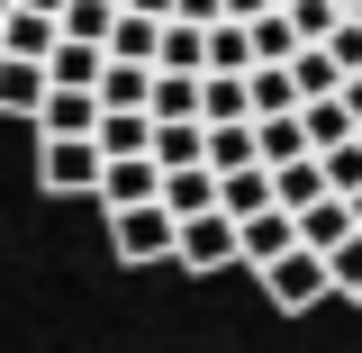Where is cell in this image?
Here are the masks:
<instances>
[{
	"instance_id": "cell-11",
	"label": "cell",
	"mask_w": 362,
	"mask_h": 353,
	"mask_svg": "<svg viewBox=\"0 0 362 353\" xmlns=\"http://www.w3.org/2000/svg\"><path fill=\"white\" fill-rule=\"evenodd\" d=\"M100 154H109V163L154 154V118H145V109H100Z\"/></svg>"
},
{
	"instance_id": "cell-5",
	"label": "cell",
	"mask_w": 362,
	"mask_h": 353,
	"mask_svg": "<svg viewBox=\"0 0 362 353\" xmlns=\"http://www.w3.org/2000/svg\"><path fill=\"white\" fill-rule=\"evenodd\" d=\"M281 254H299V218H290V209H263V218H245V226H235V263L272 272Z\"/></svg>"
},
{
	"instance_id": "cell-16",
	"label": "cell",
	"mask_w": 362,
	"mask_h": 353,
	"mask_svg": "<svg viewBox=\"0 0 362 353\" xmlns=\"http://www.w3.org/2000/svg\"><path fill=\"white\" fill-rule=\"evenodd\" d=\"M154 73H209V28H181V18H163V54H154Z\"/></svg>"
},
{
	"instance_id": "cell-21",
	"label": "cell",
	"mask_w": 362,
	"mask_h": 353,
	"mask_svg": "<svg viewBox=\"0 0 362 353\" xmlns=\"http://www.w3.org/2000/svg\"><path fill=\"white\" fill-rule=\"evenodd\" d=\"M45 73H54V91H100V73H109V54H100V45H73V37H64Z\"/></svg>"
},
{
	"instance_id": "cell-32",
	"label": "cell",
	"mask_w": 362,
	"mask_h": 353,
	"mask_svg": "<svg viewBox=\"0 0 362 353\" xmlns=\"http://www.w3.org/2000/svg\"><path fill=\"white\" fill-rule=\"evenodd\" d=\"M226 18H235V28H254V18H272V0H226Z\"/></svg>"
},
{
	"instance_id": "cell-20",
	"label": "cell",
	"mask_w": 362,
	"mask_h": 353,
	"mask_svg": "<svg viewBox=\"0 0 362 353\" xmlns=\"http://www.w3.org/2000/svg\"><path fill=\"white\" fill-rule=\"evenodd\" d=\"M254 154H263V173L308 163V127H299V118H254Z\"/></svg>"
},
{
	"instance_id": "cell-4",
	"label": "cell",
	"mask_w": 362,
	"mask_h": 353,
	"mask_svg": "<svg viewBox=\"0 0 362 353\" xmlns=\"http://www.w3.org/2000/svg\"><path fill=\"white\" fill-rule=\"evenodd\" d=\"M163 199V163L154 154H136V163H100V209L118 218V209H154Z\"/></svg>"
},
{
	"instance_id": "cell-7",
	"label": "cell",
	"mask_w": 362,
	"mask_h": 353,
	"mask_svg": "<svg viewBox=\"0 0 362 353\" xmlns=\"http://www.w3.org/2000/svg\"><path fill=\"white\" fill-rule=\"evenodd\" d=\"M45 91H54V73H45V64H28V54H0V118H37Z\"/></svg>"
},
{
	"instance_id": "cell-34",
	"label": "cell",
	"mask_w": 362,
	"mask_h": 353,
	"mask_svg": "<svg viewBox=\"0 0 362 353\" xmlns=\"http://www.w3.org/2000/svg\"><path fill=\"white\" fill-rule=\"evenodd\" d=\"M18 9H37V18H64V9H73V0H18Z\"/></svg>"
},
{
	"instance_id": "cell-2",
	"label": "cell",
	"mask_w": 362,
	"mask_h": 353,
	"mask_svg": "<svg viewBox=\"0 0 362 353\" xmlns=\"http://www.w3.org/2000/svg\"><path fill=\"white\" fill-rule=\"evenodd\" d=\"M173 245H181V218L163 209V199H154V209H118V218H109V254H118V263H163Z\"/></svg>"
},
{
	"instance_id": "cell-15",
	"label": "cell",
	"mask_w": 362,
	"mask_h": 353,
	"mask_svg": "<svg viewBox=\"0 0 362 353\" xmlns=\"http://www.w3.org/2000/svg\"><path fill=\"white\" fill-rule=\"evenodd\" d=\"M299 127H308V154H335V145H354V109H344V91H335V100H308V109H299Z\"/></svg>"
},
{
	"instance_id": "cell-14",
	"label": "cell",
	"mask_w": 362,
	"mask_h": 353,
	"mask_svg": "<svg viewBox=\"0 0 362 353\" xmlns=\"http://www.w3.org/2000/svg\"><path fill=\"white\" fill-rule=\"evenodd\" d=\"M344 236H362V226H354V199H317V209H299V245H308V254H335Z\"/></svg>"
},
{
	"instance_id": "cell-31",
	"label": "cell",
	"mask_w": 362,
	"mask_h": 353,
	"mask_svg": "<svg viewBox=\"0 0 362 353\" xmlns=\"http://www.w3.org/2000/svg\"><path fill=\"white\" fill-rule=\"evenodd\" d=\"M326 54H335V73H344V82H354V73H362V28H354V18H344V28L326 37Z\"/></svg>"
},
{
	"instance_id": "cell-3",
	"label": "cell",
	"mask_w": 362,
	"mask_h": 353,
	"mask_svg": "<svg viewBox=\"0 0 362 353\" xmlns=\"http://www.w3.org/2000/svg\"><path fill=\"white\" fill-rule=\"evenodd\" d=\"M263 299H272V308H290V317H308L317 299H335V281H326V254H308V245H299V254H281V263L263 272Z\"/></svg>"
},
{
	"instance_id": "cell-8",
	"label": "cell",
	"mask_w": 362,
	"mask_h": 353,
	"mask_svg": "<svg viewBox=\"0 0 362 353\" xmlns=\"http://www.w3.org/2000/svg\"><path fill=\"white\" fill-rule=\"evenodd\" d=\"M54 45H64V18H37V9H9V18H0V54L54 64Z\"/></svg>"
},
{
	"instance_id": "cell-25",
	"label": "cell",
	"mask_w": 362,
	"mask_h": 353,
	"mask_svg": "<svg viewBox=\"0 0 362 353\" xmlns=\"http://www.w3.org/2000/svg\"><path fill=\"white\" fill-rule=\"evenodd\" d=\"M290 82H299V109H308V100H335V91H344V73H335V54H326V45H299Z\"/></svg>"
},
{
	"instance_id": "cell-12",
	"label": "cell",
	"mask_w": 362,
	"mask_h": 353,
	"mask_svg": "<svg viewBox=\"0 0 362 353\" xmlns=\"http://www.w3.org/2000/svg\"><path fill=\"white\" fill-rule=\"evenodd\" d=\"M163 209H173L181 226H190V218H209V209H218V173H209V163H190V173H163Z\"/></svg>"
},
{
	"instance_id": "cell-24",
	"label": "cell",
	"mask_w": 362,
	"mask_h": 353,
	"mask_svg": "<svg viewBox=\"0 0 362 353\" xmlns=\"http://www.w3.org/2000/svg\"><path fill=\"white\" fill-rule=\"evenodd\" d=\"M209 73H226V82H245V73H254V37H245L235 18L209 28Z\"/></svg>"
},
{
	"instance_id": "cell-35",
	"label": "cell",
	"mask_w": 362,
	"mask_h": 353,
	"mask_svg": "<svg viewBox=\"0 0 362 353\" xmlns=\"http://www.w3.org/2000/svg\"><path fill=\"white\" fill-rule=\"evenodd\" d=\"M344 109H354V127H362V73H354V82H344Z\"/></svg>"
},
{
	"instance_id": "cell-19",
	"label": "cell",
	"mask_w": 362,
	"mask_h": 353,
	"mask_svg": "<svg viewBox=\"0 0 362 353\" xmlns=\"http://www.w3.org/2000/svg\"><path fill=\"white\" fill-rule=\"evenodd\" d=\"M154 54H163V18L118 9V28H109V64H154Z\"/></svg>"
},
{
	"instance_id": "cell-39",
	"label": "cell",
	"mask_w": 362,
	"mask_h": 353,
	"mask_svg": "<svg viewBox=\"0 0 362 353\" xmlns=\"http://www.w3.org/2000/svg\"><path fill=\"white\" fill-rule=\"evenodd\" d=\"M354 226H362V199H354Z\"/></svg>"
},
{
	"instance_id": "cell-18",
	"label": "cell",
	"mask_w": 362,
	"mask_h": 353,
	"mask_svg": "<svg viewBox=\"0 0 362 353\" xmlns=\"http://www.w3.org/2000/svg\"><path fill=\"white\" fill-rule=\"evenodd\" d=\"M199 127H254V109H245V82H226V73H199Z\"/></svg>"
},
{
	"instance_id": "cell-28",
	"label": "cell",
	"mask_w": 362,
	"mask_h": 353,
	"mask_svg": "<svg viewBox=\"0 0 362 353\" xmlns=\"http://www.w3.org/2000/svg\"><path fill=\"white\" fill-rule=\"evenodd\" d=\"M109 28H118L109 0H73V9H64V37H73V45H100V54H109Z\"/></svg>"
},
{
	"instance_id": "cell-26",
	"label": "cell",
	"mask_w": 362,
	"mask_h": 353,
	"mask_svg": "<svg viewBox=\"0 0 362 353\" xmlns=\"http://www.w3.org/2000/svg\"><path fill=\"white\" fill-rule=\"evenodd\" d=\"M245 37H254V64H299V28H290V9H272V18H254Z\"/></svg>"
},
{
	"instance_id": "cell-10",
	"label": "cell",
	"mask_w": 362,
	"mask_h": 353,
	"mask_svg": "<svg viewBox=\"0 0 362 353\" xmlns=\"http://www.w3.org/2000/svg\"><path fill=\"white\" fill-rule=\"evenodd\" d=\"M245 109H254V118H299V82H290V64H254V73H245Z\"/></svg>"
},
{
	"instance_id": "cell-6",
	"label": "cell",
	"mask_w": 362,
	"mask_h": 353,
	"mask_svg": "<svg viewBox=\"0 0 362 353\" xmlns=\"http://www.w3.org/2000/svg\"><path fill=\"white\" fill-rule=\"evenodd\" d=\"M173 263H190V272H226V263H235V218H226V209L190 218V226H181V245H173Z\"/></svg>"
},
{
	"instance_id": "cell-1",
	"label": "cell",
	"mask_w": 362,
	"mask_h": 353,
	"mask_svg": "<svg viewBox=\"0 0 362 353\" xmlns=\"http://www.w3.org/2000/svg\"><path fill=\"white\" fill-rule=\"evenodd\" d=\"M100 136H37V190H54V199H100Z\"/></svg>"
},
{
	"instance_id": "cell-40",
	"label": "cell",
	"mask_w": 362,
	"mask_h": 353,
	"mask_svg": "<svg viewBox=\"0 0 362 353\" xmlns=\"http://www.w3.org/2000/svg\"><path fill=\"white\" fill-rule=\"evenodd\" d=\"M109 9H127V0H109Z\"/></svg>"
},
{
	"instance_id": "cell-13",
	"label": "cell",
	"mask_w": 362,
	"mask_h": 353,
	"mask_svg": "<svg viewBox=\"0 0 362 353\" xmlns=\"http://www.w3.org/2000/svg\"><path fill=\"white\" fill-rule=\"evenodd\" d=\"M317 199H335V190H326V163H281V173H272V209H290V218H299V209H317Z\"/></svg>"
},
{
	"instance_id": "cell-27",
	"label": "cell",
	"mask_w": 362,
	"mask_h": 353,
	"mask_svg": "<svg viewBox=\"0 0 362 353\" xmlns=\"http://www.w3.org/2000/svg\"><path fill=\"white\" fill-rule=\"evenodd\" d=\"M254 163H263V154H254V127H209V173H254Z\"/></svg>"
},
{
	"instance_id": "cell-30",
	"label": "cell",
	"mask_w": 362,
	"mask_h": 353,
	"mask_svg": "<svg viewBox=\"0 0 362 353\" xmlns=\"http://www.w3.org/2000/svg\"><path fill=\"white\" fill-rule=\"evenodd\" d=\"M326 281H335L344 299H362V236H344V245L326 254Z\"/></svg>"
},
{
	"instance_id": "cell-22",
	"label": "cell",
	"mask_w": 362,
	"mask_h": 353,
	"mask_svg": "<svg viewBox=\"0 0 362 353\" xmlns=\"http://www.w3.org/2000/svg\"><path fill=\"white\" fill-rule=\"evenodd\" d=\"M154 127H199V82L190 73H154Z\"/></svg>"
},
{
	"instance_id": "cell-38",
	"label": "cell",
	"mask_w": 362,
	"mask_h": 353,
	"mask_svg": "<svg viewBox=\"0 0 362 353\" xmlns=\"http://www.w3.org/2000/svg\"><path fill=\"white\" fill-rule=\"evenodd\" d=\"M9 9H18V0H0V18H9Z\"/></svg>"
},
{
	"instance_id": "cell-23",
	"label": "cell",
	"mask_w": 362,
	"mask_h": 353,
	"mask_svg": "<svg viewBox=\"0 0 362 353\" xmlns=\"http://www.w3.org/2000/svg\"><path fill=\"white\" fill-rule=\"evenodd\" d=\"M218 209H226L235 226L263 218V209H272V173H263V163H254V173H226V181H218Z\"/></svg>"
},
{
	"instance_id": "cell-37",
	"label": "cell",
	"mask_w": 362,
	"mask_h": 353,
	"mask_svg": "<svg viewBox=\"0 0 362 353\" xmlns=\"http://www.w3.org/2000/svg\"><path fill=\"white\" fill-rule=\"evenodd\" d=\"M272 9H299V0H272Z\"/></svg>"
},
{
	"instance_id": "cell-17",
	"label": "cell",
	"mask_w": 362,
	"mask_h": 353,
	"mask_svg": "<svg viewBox=\"0 0 362 353\" xmlns=\"http://www.w3.org/2000/svg\"><path fill=\"white\" fill-rule=\"evenodd\" d=\"M100 109H145L154 118V64H109L100 73Z\"/></svg>"
},
{
	"instance_id": "cell-29",
	"label": "cell",
	"mask_w": 362,
	"mask_h": 353,
	"mask_svg": "<svg viewBox=\"0 0 362 353\" xmlns=\"http://www.w3.org/2000/svg\"><path fill=\"white\" fill-rule=\"evenodd\" d=\"M317 163H326V190H335V199H362V136L335 145V154H317Z\"/></svg>"
},
{
	"instance_id": "cell-9",
	"label": "cell",
	"mask_w": 362,
	"mask_h": 353,
	"mask_svg": "<svg viewBox=\"0 0 362 353\" xmlns=\"http://www.w3.org/2000/svg\"><path fill=\"white\" fill-rule=\"evenodd\" d=\"M37 136H100V91H45Z\"/></svg>"
},
{
	"instance_id": "cell-36",
	"label": "cell",
	"mask_w": 362,
	"mask_h": 353,
	"mask_svg": "<svg viewBox=\"0 0 362 353\" xmlns=\"http://www.w3.org/2000/svg\"><path fill=\"white\" fill-rule=\"evenodd\" d=\"M335 9H344V18H354V9H362V0H335Z\"/></svg>"
},
{
	"instance_id": "cell-33",
	"label": "cell",
	"mask_w": 362,
	"mask_h": 353,
	"mask_svg": "<svg viewBox=\"0 0 362 353\" xmlns=\"http://www.w3.org/2000/svg\"><path fill=\"white\" fill-rule=\"evenodd\" d=\"M127 9L136 18H173V0H127Z\"/></svg>"
}]
</instances>
